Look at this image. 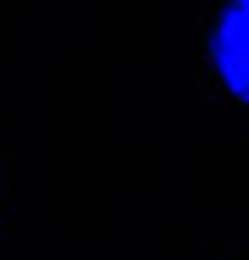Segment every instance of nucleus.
<instances>
[{"label": "nucleus", "mask_w": 249, "mask_h": 260, "mask_svg": "<svg viewBox=\"0 0 249 260\" xmlns=\"http://www.w3.org/2000/svg\"><path fill=\"white\" fill-rule=\"evenodd\" d=\"M210 62L221 85L249 108V0H221L215 28H210Z\"/></svg>", "instance_id": "1"}]
</instances>
